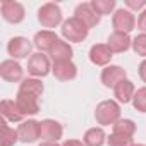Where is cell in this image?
Here are the masks:
<instances>
[{"instance_id": "cell-15", "label": "cell", "mask_w": 146, "mask_h": 146, "mask_svg": "<svg viewBox=\"0 0 146 146\" xmlns=\"http://www.w3.org/2000/svg\"><path fill=\"white\" fill-rule=\"evenodd\" d=\"M16 103H17L19 110H21L24 115H36V113H38V110H40L38 96H33V95H29V93L17 91Z\"/></svg>"}, {"instance_id": "cell-12", "label": "cell", "mask_w": 146, "mask_h": 146, "mask_svg": "<svg viewBox=\"0 0 146 146\" xmlns=\"http://www.w3.org/2000/svg\"><path fill=\"white\" fill-rule=\"evenodd\" d=\"M52 72L58 81H70L78 76V67L72 60H65V62H53L52 65Z\"/></svg>"}, {"instance_id": "cell-7", "label": "cell", "mask_w": 146, "mask_h": 146, "mask_svg": "<svg viewBox=\"0 0 146 146\" xmlns=\"http://www.w3.org/2000/svg\"><path fill=\"white\" fill-rule=\"evenodd\" d=\"M31 48L33 43L24 36H14L7 43V52L12 58H26L28 55H31Z\"/></svg>"}, {"instance_id": "cell-14", "label": "cell", "mask_w": 146, "mask_h": 146, "mask_svg": "<svg viewBox=\"0 0 146 146\" xmlns=\"http://www.w3.org/2000/svg\"><path fill=\"white\" fill-rule=\"evenodd\" d=\"M60 38L53 33V31H50V29H43V31H38L36 35H35V38H33V45L43 53V52H48L50 53V50L55 46V43L58 41Z\"/></svg>"}, {"instance_id": "cell-27", "label": "cell", "mask_w": 146, "mask_h": 146, "mask_svg": "<svg viewBox=\"0 0 146 146\" xmlns=\"http://www.w3.org/2000/svg\"><path fill=\"white\" fill-rule=\"evenodd\" d=\"M108 146H134V141L129 136H122V134L112 132L110 137H108Z\"/></svg>"}, {"instance_id": "cell-9", "label": "cell", "mask_w": 146, "mask_h": 146, "mask_svg": "<svg viewBox=\"0 0 146 146\" xmlns=\"http://www.w3.org/2000/svg\"><path fill=\"white\" fill-rule=\"evenodd\" d=\"M17 134H19V141L23 143H35L40 137V122L28 119L23 120L21 125L17 127Z\"/></svg>"}, {"instance_id": "cell-11", "label": "cell", "mask_w": 146, "mask_h": 146, "mask_svg": "<svg viewBox=\"0 0 146 146\" xmlns=\"http://www.w3.org/2000/svg\"><path fill=\"white\" fill-rule=\"evenodd\" d=\"M124 79H127L125 78V70L120 65H107L102 70V83L107 88H115Z\"/></svg>"}, {"instance_id": "cell-8", "label": "cell", "mask_w": 146, "mask_h": 146, "mask_svg": "<svg viewBox=\"0 0 146 146\" xmlns=\"http://www.w3.org/2000/svg\"><path fill=\"white\" fill-rule=\"evenodd\" d=\"M74 17H78L81 23H84L88 28H95L98 23H100V14L93 9V5H91V2L88 4V2H84V4H79L78 7H76V11H74Z\"/></svg>"}, {"instance_id": "cell-30", "label": "cell", "mask_w": 146, "mask_h": 146, "mask_svg": "<svg viewBox=\"0 0 146 146\" xmlns=\"http://www.w3.org/2000/svg\"><path fill=\"white\" fill-rule=\"evenodd\" d=\"M137 28H139L143 33H146V9H144V11H141V14H139V19H137Z\"/></svg>"}, {"instance_id": "cell-4", "label": "cell", "mask_w": 146, "mask_h": 146, "mask_svg": "<svg viewBox=\"0 0 146 146\" xmlns=\"http://www.w3.org/2000/svg\"><path fill=\"white\" fill-rule=\"evenodd\" d=\"M112 24H113L115 33H125V35H129L134 29V26H136V19H134V14L129 9H117L113 12Z\"/></svg>"}, {"instance_id": "cell-29", "label": "cell", "mask_w": 146, "mask_h": 146, "mask_svg": "<svg viewBox=\"0 0 146 146\" xmlns=\"http://www.w3.org/2000/svg\"><path fill=\"white\" fill-rule=\"evenodd\" d=\"M125 5L132 11H144L146 9V0H125Z\"/></svg>"}, {"instance_id": "cell-21", "label": "cell", "mask_w": 146, "mask_h": 146, "mask_svg": "<svg viewBox=\"0 0 146 146\" xmlns=\"http://www.w3.org/2000/svg\"><path fill=\"white\" fill-rule=\"evenodd\" d=\"M105 132L102 127H91L84 132V137H83V143L86 146H103L105 143Z\"/></svg>"}, {"instance_id": "cell-34", "label": "cell", "mask_w": 146, "mask_h": 146, "mask_svg": "<svg viewBox=\"0 0 146 146\" xmlns=\"http://www.w3.org/2000/svg\"><path fill=\"white\" fill-rule=\"evenodd\" d=\"M134 146H146V144H134Z\"/></svg>"}, {"instance_id": "cell-20", "label": "cell", "mask_w": 146, "mask_h": 146, "mask_svg": "<svg viewBox=\"0 0 146 146\" xmlns=\"http://www.w3.org/2000/svg\"><path fill=\"white\" fill-rule=\"evenodd\" d=\"M72 53H74V50H72V46L67 43V41H62L58 40L55 43V46L50 50V57L53 62H65V60H70L72 58Z\"/></svg>"}, {"instance_id": "cell-23", "label": "cell", "mask_w": 146, "mask_h": 146, "mask_svg": "<svg viewBox=\"0 0 146 146\" xmlns=\"http://www.w3.org/2000/svg\"><path fill=\"white\" fill-rule=\"evenodd\" d=\"M113 132L115 134H122V136H129L132 137L136 132V124L131 119H120L119 122L113 124Z\"/></svg>"}, {"instance_id": "cell-3", "label": "cell", "mask_w": 146, "mask_h": 146, "mask_svg": "<svg viewBox=\"0 0 146 146\" xmlns=\"http://www.w3.org/2000/svg\"><path fill=\"white\" fill-rule=\"evenodd\" d=\"M38 21L43 28H57L62 23V11L57 4L48 2L38 9Z\"/></svg>"}, {"instance_id": "cell-2", "label": "cell", "mask_w": 146, "mask_h": 146, "mask_svg": "<svg viewBox=\"0 0 146 146\" xmlns=\"http://www.w3.org/2000/svg\"><path fill=\"white\" fill-rule=\"evenodd\" d=\"M88 33H90V28L84 23H81L78 17H70V19L64 21V24H62V36L72 43L84 41L88 38Z\"/></svg>"}, {"instance_id": "cell-22", "label": "cell", "mask_w": 146, "mask_h": 146, "mask_svg": "<svg viewBox=\"0 0 146 146\" xmlns=\"http://www.w3.org/2000/svg\"><path fill=\"white\" fill-rule=\"evenodd\" d=\"M19 91L23 93H29L33 96H41L43 93V83L38 79V78H28V79H23V83L19 84Z\"/></svg>"}, {"instance_id": "cell-31", "label": "cell", "mask_w": 146, "mask_h": 146, "mask_svg": "<svg viewBox=\"0 0 146 146\" xmlns=\"http://www.w3.org/2000/svg\"><path fill=\"white\" fill-rule=\"evenodd\" d=\"M60 146H86L83 141H78V139H67V141H64Z\"/></svg>"}, {"instance_id": "cell-18", "label": "cell", "mask_w": 146, "mask_h": 146, "mask_svg": "<svg viewBox=\"0 0 146 146\" xmlns=\"http://www.w3.org/2000/svg\"><path fill=\"white\" fill-rule=\"evenodd\" d=\"M0 112H2V115L11 122H23V119L26 117L19 110V107L14 100H2L0 102Z\"/></svg>"}, {"instance_id": "cell-26", "label": "cell", "mask_w": 146, "mask_h": 146, "mask_svg": "<svg viewBox=\"0 0 146 146\" xmlns=\"http://www.w3.org/2000/svg\"><path fill=\"white\" fill-rule=\"evenodd\" d=\"M132 105H134V108H136L137 112L146 113V86H144V88H139V90L134 93Z\"/></svg>"}, {"instance_id": "cell-13", "label": "cell", "mask_w": 146, "mask_h": 146, "mask_svg": "<svg viewBox=\"0 0 146 146\" xmlns=\"http://www.w3.org/2000/svg\"><path fill=\"white\" fill-rule=\"evenodd\" d=\"M62 125L57 122V120H52V119H45L40 122V137H43L45 141H53L57 143L60 137H62Z\"/></svg>"}, {"instance_id": "cell-5", "label": "cell", "mask_w": 146, "mask_h": 146, "mask_svg": "<svg viewBox=\"0 0 146 146\" xmlns=\"http://www.w3.org/2000/svg\"><path fill=\"white\" fill-rule=\"evenodd\" d=\"M52 70V65H50V58L38 52V53H33L28 60V72L33 76V78H45L48 72Z\"/></svg>"}, {"instance_id": "cell-25", "label": "cell", "mask_w": 146, "mask_h": 146, "mask_svg": "<svg viewBox=\"0 0 146 146\" xmlns=\"http://www.w3.org/2000/svg\"><path fill=\"white\" fill-rule=\"evenodd\" d=\"M91 5L100 16H107L115 9V0H93Z\"/></svg>"}, {"instance_id": "cell-10", "label": "cell", "mask_w": 146, "mask_h": 146, "mask_svg": "<svg viewBox=\"0 0 146 146\" xmlns=\"http://www.w3.org/2000/svg\"><path fill=\"white\" fill-rule=\"evenodd\" d=\"M0 76H2V79H5L9 83H17L23 79V67L14 58L4 60L0 64Z\"/></svg>"}, {"instance_id": "cell-1", "label": "cell", "mask_w": 146, "mask_h": 146, "mask_svg": "<svg viewBox=\"0 0 146 146\" xmlns=\"http://www.w3.org/2000/svg\"><path fill=\"white\" fill-rule=\"evenodd\" d=\"M95 119L100 125H113L120 120V105L113 100H105L96 105Z\"/></svg>"}, {"instance_id": "cell-16", "label": "cell", "mask_w": 146, "mask_h": 146, "mask_svg": "<svg viewBox=\"0 0 146 146\" xmlns=\"http://www.w3.org/2000/svg\"><path fill=\"white\" fill-rule=\"evenodd\" d=\"M112 57H113V52L108 48L107 43L93 45L91 50H90V60L95 65H108L110 60H112Z\"/></svg>"}, {"instance_id": "cell-33", "label": "cell", "mask_w": 146, "mask_h": 146, "mask_svg": "<svg viewBox=\"0 0 146 146\" xmlns=\"http://www.w3.org/2000/svg\"><path fill=\"white\" fill-rule=\"evenodd\" d=\"M40 146H58L57 143H53V141H45V143H41Z\"/></svg>"}, {"instance_id": "cell-17", "label": "cell", "mask_w": 146, "mask_h": 146, "mask_svg": "<svg viewBox=\"0 0 146 146\" xmlns=\"http://www.w3.org/2000/svg\"><path fill=\"white\" fill-rule=\"evenodd\" d=\"M108 48L113 52V53H122V52H127L131 46H132V40L129 35L125 33H112L108 36V41H107Z\"/></svg>"}, {"instance_id": "cell-19", "label": "cell", "mask_w": 146, "mask_h": 146, "mask_svg": "<svg viewBox=\"0 0 146 146\" xmlns=\"http://www.w3.org/2000/svg\"><path fill=\"white\" fill-rule=\"evenodd\" d=\"M134 93H136V88H134L132 81H129V79L120 81V83L113 88V95H115L117 102H120V103H129V102H132Z\"/></svg>"}, {"instance_id": "cell-24", "label": "cell", "mask_w": 146, "mask_h": 146, "mask_svg": "<svg viewBox=\"0 0 146 146\" xmlns=\"http://www.w3.org/2000/svg\"><path fill=\"white\" fill-rule=\"evenodd\" d=\"M17 141H19L17 131H14L5 122H2V137H0V146H14Z\"/></svg>"}, {"instance_id": "cell-6", "label": "cell", "mask_w": 146, "mask_h": 146, "mask_svg": "<svg viewBox=\"0 0 146 146\" xmlns=\"http://www.w3.org/2000/svg\"><path fill=\"white\" fill-rule=\"evenodd\" d=\"M0 9H2V17L11 24H19L26 16L23 4L16 2V0H2Z\"/></svg>"}, {"instance_id": "cell-28", "label": "cell", "mask_w": 146, "mask_h": 146, "mask_svg": "<svg viewBox=\"0 0 146 146\" xmlns=\"http://www.w3.org/2000/svg\"><path fill=\"white\" fill-rule=\"evenodd\" d=\"M132 50L139 57H144L146 58V33H141V35H137L132 40Z\"/></svg>"}, {"instance_id": "cell-32", "label": "cell", "mask_w": 146, "mask_h": 146, "mask_svg": "<svg viewBox=\"0 0 146 146\" xmlns=\"http://www.w3.org/2000/svg\"><path fill=\"white\" fill-rule=\"evenodd\" d=\"M139 78L146 83V58L139 64Z\"/></svg>"}]
</instances>
